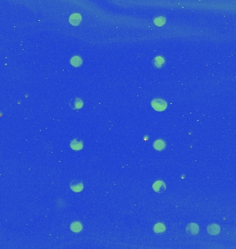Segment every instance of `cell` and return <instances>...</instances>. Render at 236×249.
Returning <instances> with one entry per match:
<instances>
[{"label": "cell", "mask_w": 236, "mask_h": 249, "mask_svg": "<svg viewBox=\"0 0 236 249\" xmlns=\"http://www.w3.org/2000/svg\"><path fill=\"white\" fill-rule=\"evenodd\" d=\"M151 106L157 111L162 112L167 108V103L165 100L160 99V98H155L151 101Z\"/></svg>", "instance_id": "6da1fadb"}, {"label": "cell", "mask_w": 236, "mask_h": 249, "mask_svg": "<svg viewBox=\"0 0 236 249\" xmlns=\"http://www.w3.org/2000/svg\"><path fill=\"white\" fill-rule=\"evenodd\" d=\"M71 188L74 192H81L83 189V184L80 180H73L71 183Z\"/></svg>", "instance_id": "7a4b0ae2"}, {"label": "cell", "mask_w": 236, "mask_h": 249, "mask_svg": "<svg viewBox=\"0 0 236 249\" xmlns=\"http://www.w3.org/2000/svg\"><path fill=\"white\" fill-rule=\"evenodd\" d=\"M69 105L72 109H80L83 106V101L79 98H74L70 101Z\"/></svg>", "instance_id": "3957f363"}, {"label": "cell", "mask_w": 236, "mask_h": 249, "mask_svg": "<svg viewBox=\"0 0 236 249\" xmlns=\"http://www.w3.org/2000/svg\"><path fill=\"white\" fill-rule=\"evenodd\" d=\"M186 232L189 234H192V235H195L198 233L199 231V227H198L197 224H194V223H191V224H188L186 226Z\"/></svg>", "instance_id": "277c9868"}, {"label": "cell", "mask_w": 236, "mask_h": 249, "mask_svg": "<svg viewBox=\"0 0 236 249\" xmlns=\"http://www.w3.org/2000/svg\"><path fill=\"white\" fill-rule=\"evenodd\" d=\"M207 231L210 234L212 235H217L220 232V228L216 224H210L207 227Z\"/></svg>", "instance_id": "5b68a950"}, {"label": "cell", "mask_w": 236, "mask_h": 249, "mask_svg": "<svg viewBox=\"0 0 236 249\" xmlns=\"http://www.w3.org/2000/svg\"><path fill=\"white\" fill-rule=\"evenodd\" d=\"M81 20V17L78 13H73L69 17V22L73 26H77L80 24Z\"/></svg>", "instance_id": "8992f818"}, {"label": "cell", "mask_w": 236, "mask_h": 249, "mask_svg": "<svg viewBox=\"0 0 236 249\" xmlns=\"http://www.w3.org/2000/svg\"><path fill=\"white\" fill-rule=\"evenodd\" d=\"M70 146H71V147L72 150H80L82 148L83 143H82V141L79 139V138H75V139H73L71 142Z\"/></svg>", "instance_id": "52a82bcc"}, {"label": "cell", "mask_w": 236, "mask_h": 249, "mask_svg": "<svg viewBox=\"0 0 236 249\" xmlns=\"http://www.w3.org/2000/svg\"><path fill=\"white\" fill-rule=\"evenodd\" d=\"M153 188L154 190L157 192H162L166 189V186L164 183L162 181H157L153 184Z\"/></svg>", "instance_id": "ba28073f"}, {"label": "cell", "mask_w": 236, "mask_h": 249, "mask_svg": "<svg viewBox=\"0 0 236 249\" xmlns=\"http://www.w3.org/2000/svg\"><path fill=\"white\" fill-rule=\"evenodd\" d=\"M153 65L155 66L156 68H161L165 64V60L162 56H157L155 59L153 60Z\"/></svg>", "instance_id": "9c48e42d"}, {"label": "cell", "mask_w": 236, "mask_h": 249, "mask_svg": "<svg viewBox=\"0 0 236 249\" xmlns=\"http://www.w3.org/2000/svg\"><path fill=\"white\" fill-rule=\"evenodd\" d=\"M165 143L164 141L162 140H157L155 141V143L153 144L154 148L157 150H159V151H161V150H164L165 148Z\"/></svg>", "instance_id": "30bf717a"}, {"label": "cell", "mask_w": 236, "mask_h": 249, "mask_svg": "<svg viewBox=\"0 0 236 249\" xmlns=\"http://www.w3.org/2000/svg\"><path fill=\"white\" fill-rule=\"evenodd\" d=\"M71 63L72 66H79L81 65V63H82V60H81V58L80 56H73L71 58Z\"/></svg>", "instance_id": "8fae6325"}, {"label": "cell", "mask_w": 236, "mask_h": 249, "mask_svg": "<svg viewBox=\"0 0 236 249\" xmlns=\"http://www.w3.org/2000/svg\"><path fill=\"white\" fill-rule=\"evenodd\" d=\"M71 230L73 231V232L79 233V232H80L81 229H82V226H81V224L80 222H75L74 223H72V224H71Z\"/></svg>", "instance_id": "7c38bea8"}, {"label": "cell", "mask_w": 236, "mask_h": 249, "mask_svg": "<svg viewBox=\"0 0 236 249\" xmlns=\"http://www.w3.org/2000/svg\"><path fill=\"white\" fill-rule=\"evenodd\" d=\"M154 230L157 233H161L165 230V226L163 224H157L154 227Z\"/></svg>", "instance_id": "4fadbf2b"}, {"label": "cell", "mask_w": 236, "mask_h": 249, "mask_svg": "<svg viewBox=\"0 0 236 249\" xmlns=\"http://www.w3.org/2000/svg\"><path fill=\"white\" fill-rule=\"evenodd\" d=\"M154 22H155V24L157 26H162L163 24H164L165 19L162 16L157 17L155 19V20H154Z\"/></svg>", "instance_id": "5bb4252c"}]
</instances>
